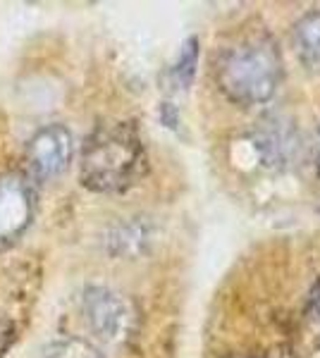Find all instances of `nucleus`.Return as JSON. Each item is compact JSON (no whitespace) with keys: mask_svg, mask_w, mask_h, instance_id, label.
I'll list each match as a JSON object with an SVG mask.
<instances>
[{"mask_svg":"<svg viewBox=\"0 0 320 358\" xmlns=\"http://www.w3.org/2000/svg\"><path fill=\"white\" fill-rule=\"evenodd\" d=\"M148 158L137 122L98 124L79 155L81 187L94 194H122L146 175Z\"/></svg>","mask_w":320,"mask_h":358,"instance_id":"f257e3e1","label":"nucleus"},{"mask_svg":"<svg viewBox=\"0 0 320 358\" xmlns=\"http://www.w3.org/2000/svg\"><path fill=\"white\" fill-rule=\"evenodd\" d=\"M218 89L237 106H263L282 82L280 48L267 36H251L220 53L215 65Z\"/></svg>","mask_w":320,"mask_h":358,"instance_id":"f03ea898","label":"nucleus"},{"mask_svg":"<svg viewBox=\"0 0 320 358\" xmlns=\"http://www.w3.org/2000/svg\"><path fill=\"white\" fill-rule=\"evenodd\" d=\"M74 138L65 124H46L29 138L25 148L27 177L34 182H48L60 177L72 163Z\"/></svg>","mask_w":320,"mask_h":358,"instance_id":"7ed1b4c3","label":"nucleus"},{"mask_svg":"<svg viewBox=\"0 0 320 358\" xmlns=\"http://www.w3.org/2000/svg\"><path fill=\"white\" fill-rule=\"evenodd\" d=\"M36 213V194L27 175L8 172L0 177V248L13 246L29 229Z\"/></svg>","mask_w":320,"mask_h":358,"instance_id":"20e7f679","label":"nucleus"},{"mask_svg":"<svg viewBox=\"0 0 320 358\" xmlns=\"http://www.w3.org/2000/svg\"><path fill=\"white\" fill-rule=\"evenodd\" d=\"M81 310H84L91 332H96L106 342L125 337L132 320V313L127 303L122 301V296L108 287H86L84 296H81Z\"/></svg>","mask_w":320,"mask_h":358,"instance_id":"39448f33","label":"nucleus"},{"mask_svg":"<svg viewBox=\"0 0 320 358\" xmlns=\"http://www.w3.org/2000/svg\"><path fill=\"white\" fill-rule=\"evenodd\" d=\"M251 143L260 163L272 170H280L294 160L296 148H299V134L292 120L282 115H265L251 129Z\"/></svg>","mask_w":320,"mask_h":358,"instance_id":"423d86ee","label":"nucleus"},{"mask_svg":"<svg viewBox=\"0 0 320 358\" xmlns=\"http://www.w3.org/2000/svg\"><path fill=\"white\" fill-rule=\"evenodd\" d=\"M153 241V224L146 217H127L115 222L106 234V248L115 258H137Z\"/></svg>","mask_w":320,"mask_h":358,"instance_id":"0eeeda50","label":"nucleus"},{"mask_svg":"<svg viewBox=\"0 0 320 358\" xmlns=\"http://www.w3.org/2000/svg\"><path fill=\"white\" fill-rule=\"evenodd\" d=\"M294 48L308 69L320 72V10L301 17L294 27Z\"/></svg>","mask_w":320,"mask_h":358,"instance_id":"6e6552de","label":"nucleus"},{"mask_svg":"<svg viewBox=\"0 0 320 358\" xmlns=\"http://www.w3.org/2000/svg\"><path fill=\"white\" fill-rule=\"evenodd\" d=\"M199 38L189 36L187 41L182 43L179 48L177 60L172 62V67L167 69V84L174 91H184L189 89L191 82H194V74H196V65H199Z\"/></svg>","mask_w":320,"mask_h":358,"instance_id":"1a4fd4ad","label":"nucleus"},{"mask_svg":"<svg viewBox=\"0 0 320 358\" xmlns=\"http://www.w3.org/2000/svg\"><path fill=\"white\" fill-rule=\"evenodd\" d=\"M43 358H103V354L86 339L62 337L46 346Z\"/></svg>","mask_w":320,"mask_h":358,"instance_id":"9d476101","label":"nucleus"},{"mask_svg":"<svg viewBox=\"0 0 320 358\" xmlns=\"http://www.w3.org/2000/svg\"><path fill=\"white\" fill-rule=\"evenodd\" d=\"M304 327L311 344L320 349V280L311 287L304 306Z\"/></svg>","mask_w":320,"mask_h":358,"instance_id":"9b49d317","label":"nucleus"},{"mask_svg":"<svg viewBox=\"0 0 320 358\" xmlns=\"http://www.w3.org/2000/svg\"><path fill=\"white\" fill-rule=\"evenodd\" d=\"M15 339H17L15 320L8 313H3V310H0V358L8 354L10 349H13Z\"/></svg>","mask_w":320,"mask_h":358,"instance_id":"f8f14e48","label":"nucleus"},{"mask_svg":"<svg viewBox=\"0 0 320 358\" xmlns=\"http://www.w3.org/2000/svg\"><path fill=\"white\" fill-rule=\"evenodd\" d=\"M158 115H160V122L165 124L167 129H177V124H179V110L172 106V103H160Z\"/></svg>","mask_w":320,"mask_h":358,"instance_id":"ddd939ff","label":"nucleus"},{"mask_svg":"<svg viewBox=\"0 0 320 358\" xmlns=\"http://www.w3.org/2000/svg\"><path fill=\"white\" fill-rule=\"evenodd\" d=\"M263 358H296V354L289 346H272Z\"/></svg>","mask_w":320,"mask_h":358,"instance_id":"4468645a","label":"nucleus"},{"mask_svg":"<svg viewBox=\"0 0 320 358\" xmlns=\"http://www.w3.org/2000/svg\"><path fill=\"white\" fill-rule=\"evenodd\" d=\"M316 167H318V172H320V146H318V158H316Z\"/></svg>","mask_w":320,"mask_h":358,"instance_id":"2eb2a0df","label":"nucleus"},{"mask_svg":"<svg viewBox=\"0 0 320 358\" xmlns=\"http://www.w3.org/2000/svg\"><path fill=\"white\" fill-rule=\"evenodd\" d=\"M227 358H249V356H227Z\"/></svg>","mask_w":320,"mask_h":358,"instance_id":"dca6fc26","label":"nucleus"}]
</instances>
